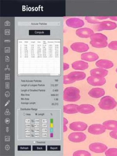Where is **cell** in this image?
Instances as JSON below:
<instances>
[{
    "label": "cell",
    "instance_id": "obj_1",
    "mask_svg": "<svg viewBox=\"0 0 117 156\" xmlns=\"http://www.w3.org/2000/svg\"><path fill=\"white\" fill-rule=\"evenodd\" d=\"M80 91L79 89L75 87H68L64 91L63 99L69 102H75L80 99Z\"/></svg>",
    "mask_w": 117,
    "mask_h": 156
},
{
    "label": "cell",
    "instance_id": "obj_2",
    "mask_svg": "<svg viewBox=\"0 0 117 156\" xmlns=\"http://www.w3.org/2000/svg\"><path fill=\"white\" fill-rule=\"evenodd\" d=\"M117 105V101L114 98L110 96H105L102 97L98 104L99 107L105 110H112L115 108Z\"/></svg>",
    "mask_w": 117,
    "mask_h": 156
},
{
    "label": "cell",
    "instance_id": "obj_3",
    "mask_svg": "<svg viewBox=\"0 0 117 156\" xmlns=\"http://www.w3.org/2000/svg\"><path fill=\"white\" fill-rule=\"evenodd\" d=\"M116 23L114 22L105 21L100 22L96 27V29L98 31L102 30H110L115 29L117 28Z\"/></svg>",
    "mask_w": 117,
    "mask_h": 156
},
{
    "label": "cell",
    "instance_id": "obj_4",
    "mask_svg": "<svg viewBox=\"0 0 117 156\" xmlns=\"http://www.w3.org/2000/svg\"><path fill=\"white\" fill-rule=\"evenodd\" d=\"M89 84L93 86H100L103 85L106 83V80L104 77L90 76L87 78Z\"/></svg>",
    "mask_w": 117,
    "mask_h": 156
},
{
    "label": "cell",
    "instance_id": "obj_5",
    "mask_svg": "<svg viewBox=\"0 0 117 156\" xmlns=\"http://www.w3.org/2000/svg\"><path fill=\"white\" fill-rule=\"evenodd\" d=\"M106 129L103 125L100 124H93L88 129V131L93 135L102 134L105 133Z\"/></svg>",
    "mask_w": 117,
    "mask_h": 156
},
{
    "label": "cell",
    "instance_id": "obj_6",
    "mask_svg": "<svg viewBox=\"0 0 117 156\" xmlns=\"http://www.w3.org/2000/svg\"><path fill=\"white\" fill-rule=\"evenodd\" d=\"M86 138L87 136L85 134L80 132L72 133L68 136L69 140L75 143L83 142L86 139Z\"/></svg>",
    "mask_w": 117,
    "mask_h": 156
},
{
    "label": "cell",
    "instance_id": "obj_7",
    "mask_svg": "<svg viewBox=\"0 0 117 156\" xmlns=\"http://www.w3.org/2000/svg\"><path fill=\"white\" fill-rule=\"evenodd\" d=\"M66 24L69 27L73 28H79L84 26L83 21L78 18H71L66 21Z\"/></svg>",
    "mask_w": 117,
    "mask_h": 156
},
{
    "label": "cell",
    "instance_id": "obj_8",
    "mask_svg": "<svg viewBox=\"0 0 117 156\" xmlns=\"http://www.w3.org/2000/svg\"><path fill=\"white\" fill-rule=\"evenodd\" d=\"M91 151L96 153H102L107 150V146L105 144L101 143H92L89 147Z\"/></svg>",
    "mask_w": 117,
    "mask_h": 156
},
{
    "label": "cell",
    "instance_id": "obj_9",
    "mask_svg": "<svg viewBox=\"0 0 117 156\" xmlns=\"http://www.w3.org/2000/svg\"><path fill=\"white\" fill-rule=\"evenodd\" d=\"M71 48L73 51L78 53L86 52L89 49V47L87 44L83 42H76L72 44Z\"/></svg>",
    "mask_w": 117,
    "mask_h": 156
},
{
    "label": "cell",
    "instance_id": "obj_10",
    "mask_svg": "<svg viewBox=\"0 0 117 156\" xmlns=\"http://www.w3.org/2000/svg\"><path fill=\"white\" fill-rule=\"evenodd\" d=\"M94 34V31L91 29L88 28H80L77 29L76 31V34L80 38H87Z\"/></svg>",
    "mask_w": 117,
    "mask_h": 156
},
{
    "label": "cell",
    "instance_id": "obj_11",
    "mask_svg": "<svg viewBox=\"0 0 117 156\" xmlns=\"http://www.w3.org/2000/svg\"><path fill=\"white\" fill-rule=\"evenodd\" d=\"M88 126L85 122L77 121L71 123L69 125L70 129L74 131H83L87 129Z\"/></svg>",
    "mask_w": 117,
    "mask_h": 156
},
{
    "label": "cell",
    "instance_id": "obj_12",
    "mask_svg": "<svg viewBox=\"0 0 117 156\" xmlns=\"http://www.w3.org/2000/svg\"><path fill=\"white\" fill-rule=\"evenodd\" d=\"M78 112L81 114H90L95 111L94 107L90 104H82L78 106Z\"/></svg>",
    "mask_w": 117,
    "mask_h": 156
},
{
    "label": "cell",
    "instance_id": "obj_13",
    "mask_svg": "<svg viewBox=\"0 0 117 156\" xmlns=\"http://www.w3.org/2000/svg\"><path fill=\"white\" fill-rule=\"evenodd\" d=\"M81 58L82 60L92 62L98 60L99 56L97 53L94 52H87L81 54Z\"/></svg>",
    "mask_w": 117,
    "mask_h": 156
},
{
    "label": "cell",
    "instance_id": "obj_14",
    "mask_svg": "<svg viewBox=\"0 0 117 156\" xmlns=\"http://www.w3.org/2000/svg\"><path fill=\"white\" fill-rule=\"evenodd\" d=\"M105 90L100 88H94L92 89L88 92V94L90 97L94 98H99L105 95Z\"/></svg>",
    "mask_w": 117,
    "mask_h": 156
},
{
    "label": "cell",
    "instance_id": "obj_15",
    "mask_svg": "<svg viewBox=\"0 0 117 156\" xmlns=\"http://www.w3.org/2000/svg\"><path fill=\"white\" fill-rule=\"evenodd\" d=\"M96 66L101 69H109L113 67L114 64L110 60L100 59L96 62Z\"/></svg>",
    "mask_w": 117,
    "mask_h": 156
},
{
    "label": "cell",
    "instance_id": "obj_16",
    "mask_svg": "<svg viewBox=\"0 0 117 156\" xmlns=\"http://www.w3.org/2000/svg\"><path fill=\"white\" fill-rule=\"evenodd\" d=\"M72 68L74 69L77 70H84L88 69V64L83 61H78L72 64Z\"/></svg>",
    "mask_w": 117,
    "mask_h": 156
},
{
    "label": "cell",
    "instance_id": "obj_17",
    "mask_svg": "<svg viewBox=\"0 0 117 156\" xmlns=\"http://www.w3.org/2000/svg\"><path fill=\"white\" fill-rule=\"evenodd\" d=\"M90 74L91 76L105 77L107 76L108 74V71L105 69L97 68L91 70Z\"/></svg>",
    "mask_w": 117,
    "mask_h": 156
},
{
    "label": "cell",
    "instance_id": "obj_18",
    "mask_svg": "<svg viewBox=\"0 0 117 156\" xmlns=\"http://www.w3.org/2000/svg\"><path fill=\"white\" fill-rule=\"evenodd\" d=\"M69 77L73 80L74 81L78 80H83L85 79L86 76L85 73L83 72H71L68 75Z\"/></svg>",
    "mask_w": 117,
    "mask_h": 156
},
{
    "label": "cell",
    "instance_id": "obj_19",
    "mask_svg": "<svg viewBox=\"0 0 117 156\" xmlns=\"http://www.w3.org/2000/svg\"><path fill=\"white\" fill-rule=\"evenodd\" d=\"M78 105L76 104H69L63 107L64 112L67 114H74L78 112Z\"/></svg>",
    "mask_w": 117,
    "mask_h": 156
},
{
    "label": "cell",
    "instance_id": "obj_20",
    "mask_svg": "<svg viewBox=\"0 0 117 156\" xmlns=\"http://www.w3.org/2000/svg\"><path fill=\"white\" fill-rule=\"evenodd\" d=\"M102 125L104 126L106 129L109 130H117V121L109 120L103 122Z\"/></svg>",
    "mask_w": 117,
    "mask_h": 156
},
{
    "label": "cell",
    "instance_id": "obj_21",
    "mask_svg": "<svg viewBox=\"0 0 117 156\" xmlns=\"http://www.w3.org/2000/svg\"><path fill=\"white\" fill-rule=\"evenodd\" d=\"M90 44L95 48H105L108 45L107 41H90Z\"/></svg>",
    "mask_w": 117,
    "mask_h": 156
},
{
    "label": "cell",
    "instance_id": "obj_22",
    "mask_svg": "<svg viewBox=\"0 0 117 156\" xmlns=\"http://www.w3.org/2000/svg\"><path fill=\"white\" fill-rule=\"evenodd\" d=\"M90 38L91 41H107L108 40L107 37L101 33H94Z\"/></svg>",
    "mask_w": 117,
    "mask_h": 156
},
{
    "label": "cell",
    "instance_id": "obj_23",
    "mask_svg": "<svg viewBox=\"0 0 117 156\" xmlns=\"http://www.w3.org/2000/svg\"><path fill=\"white\" fill-rule=\"evenodd\" d=\"M74 156H90L91 155L90 153L84 150L77 151L73 154Z\"/></svg>",
    "mask_w": 117,
    "mask_h": 156
},
{
    "label": "cell",
    "instance_id": "obj_24",
    "mask_svg": "<svg viewBox=\"0 0 117 156\" xmlns=\"http://www.w3.org/2000/svg\"><path fill=\"white\" fill-rule=\"evenodd\" d=\"M105 155L107 156H117V148H110L105 151Z\"/></svg>",
    "mask_w": 117,
    "mask_h": 156
},
{
    "label": "cell",
    "instance_id": "obj_25",
    "mask_svg": "<svg viewBox=\"0 0 117 156\" xmlns=\"http://www.w3.org/2000/svg\"><path fill=\"white\" fill-rule=\"evenodd\" d=\"M75 81L72 80L68 75H65L63 77V83L65 84H71L73 83Z\"/></svg>",
    "mask_w": 117,
    "mask_h": 156
},
{
    "label": "cell",
    "instance_id": "obj_26",
    "mask_svg": "<svg viewBox=\"0 0 117 156\" xmlns=\"http://www.w3.org/2000/svg\"><path fill=\"white\" fill-rule=\"evenodd\" d=\"M85 19L89 23L91 24H99L100 23L99 20L97 19L95 17H86Z\"/></svg>",
    "mask_w": 117,
    "mask_h": 156
},
{
    "label": "cell",
    "instance_id": "obj_27",
    "mask_svg": "<svg viewBox=\"0 0 117 156\" xmlns=\"http://www.w3.org/2000/svg\"><path fill=\"white\" fill-rule=\"evenodd\" d=\"M108 48L111 50L117 51V41H113L110 43L108 45Z\"/></svg>",
    "mask_w": 117,
    "mask_h": 156
},
{
    "label": "cell",
    "instance_id": "obj_28",
    "mask_svg": "<svg viewBox=\"0 0 117 156\" xmlns=\"http://www.w3.org/2000/svg\"><path fill=\"white\" fill-rule=\"evenodd\" d=\"M109 135L112 138L117 139V130L112 131L110 133Z\"/></svg>",
    "mask_w": 117,
    "mask_h": 156
},
{
    "label": "cell",
    "instance_id": "obj_29",
    "mask_svg": "<svg viewBox=\"0 0 117 156\" xmlns=\"http://www.w3.org/2000/svg\"><path fill=\"white\" fill-rule=\"evenodd\" d=\"M69 68V65L67 63H63V70H64V71H66V70L68 69Z\"/></svg>",
    "mask_w": 117,
    "mask_h": 156
},
{
    "label": "cell",
    "instance_id": "obj_30",
    "mask_svg": "<svg viewBox=\"0 0 117 156\" xmlns=\"http://www.w3.org/2000/svg\"><path fill=\"white\" fill-rule=\"evenodd\" d=\"M109 16H98V17H95L98 20L107 19L108 18H109Z\"/></svg>",
    "mask_w": 117,
    "mask_h": 156
},
{
    "label": "cell",
    "instance_id": "obj_31",
    "mask_svg": "<svg viewBox=\"0 0 117 156\" xmlns=\"http://www.w3.org/2000/svg\"><path fill=\"white\" fill-rule=\"evenodd\" d=\"M68 52V49L67 47H64L63 48V54L64 55H65Z\"/></svg>",
    "mask_w": 117,
    "mask_h": 156
},
{
    "label": "cell",
    "instance_id": "obj_32",
    "mask_svg": "<svg viewBox=\"0 0 117 156\" xmlns=\"http://www.w3.org/2000/svg\"><path fill=\"white\" fill-rule=\"evenodd\" d=\"M63 119V125H66L67 124H68V120L65 118H64Z\"/></svg>",
    "mask_w": 117,
    "mask_h": 156
},
{
    "label": "cell",
    "instance_id": "obj_33",
    "mask_svg": "<svg viewBox=\"0 0 117 156\" xmlns=\"http://www.w3.org/2000/svg\"><path fill=\"white\" fill-rule=\"evenodd\" d=\"M109 18L112 20L117 21V16H111V17H110Z\"/></svg>",
    "mask_w": 117,
    "mask_h": 156
},
{
    "label": "cell",
    "instance_id": "obj_34",
    "mask_svg": "<svg viewBox=\"0 0 117 156\" xmlns=\"http://www.w3.org/2000/svg\"><path fill=\"white\" fill-rule=\"evenodd\" d=\"M68 128L66 126V125H64L63 126V131L64 132H66L67 131Z\"/></svg>",
    "mask_w": 117,
    "mask_h": 156
},
{
    "label": "cell",
    "instance_id": "obj_35",
    "mask_svg": "<svg viewBox=\"0 0 117 156\" xmlns=\"http://www.w3.org/2000/svg\"><path fill=\"white\" fill-rule=\"evenodd\" d=\"M115 87L117 89V83L115 84Z\"/></svg>",
    "mask_w": 117,
    "mask_h": 156
},
{
    "label": "cell",
    "instance_id": "obj_36",
    "mask_svg": "<svg viewBox=\"0 0 117 156\" xmlns=\"http://www.w3.org/2000/svg\"><path fill=\"white\" fill-rule=\"evenodd\" d=\"M116 72L117 73V69H116Z\"/></svg>",
    "mask_w": 117,
    "mask_h": 156
},
{
    "label": "cell",
    "instance_id": "obj_37",
    "mask_svg": "<svg viewBox=\"0 0 117 156\" xmlns=\"http://www.w3.org/2000/svg\"></svg>",
    "mask_w": 117,
    "mask_h": 156
}]
</instances>
